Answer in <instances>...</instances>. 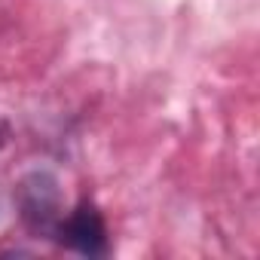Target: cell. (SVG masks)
<instances>
[{
	"label": "cell",
	"mask_w": 260,
	"mask_h": 260,
	"mask_svg": "<svg viewBox=\"0 0 260 260\" xmlns=\"http://www.w3.org/2000/svg\"><path fill=\"white\" fill-rule=\"evenodd\" d=\"M58 236L64 245L83 251V254H101L107 248V236H104V220L98 214V208L92 202H80L61 223H58Z\"/></svg>",
	"instance_id": "6da1fadb"
},
{
	"label": "cell",
	"mask_w": 260,
	"mask_h": 260,
	"mask_svg": "<svg viewBox=\"0 0 260 260\" xmlns=\"http://www.w3.org/2000/svg\"><path fill=\"white\" fill-rule=\"evenodd\" d=\"M22 211L37 230H49L58 223V187L49 175H31L22 184Z\"/></svg>",
	"instance_id": "7a4b0ae2"
}]
</instances>
